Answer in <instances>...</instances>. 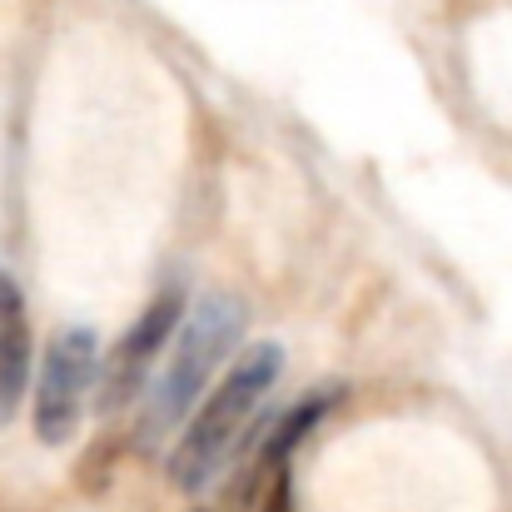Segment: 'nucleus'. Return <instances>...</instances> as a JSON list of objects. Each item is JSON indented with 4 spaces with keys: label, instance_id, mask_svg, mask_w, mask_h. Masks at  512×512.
Listing matches in <instances>:
<instances>
[{
    "label": "nucleus",
    "instance_id": "f257e3e1",
    "mask_svg": "<svg viewBox=\"0 0 512 512\" xmlns=\"http://www.w3.org/2000/svg\"><path fill=\"white\" fill-rule=\"evenodd\" d=\"M279 373H284V348L269 339L249 343L229 358V368L199 398V408L189 413V423L179 428V438L170 448L165 473H170V483L179 493H204L229 468V458L244 448L259 408L269 403Z\"/></svg>",
    "mask_w": 512,
    "mask_h": 512
},
{
    "label": "nucleus",
    "instance_id": "f03ea898",
    "mask_svg": "<svg viewBox=\"0 0 512 512\" xmlns=\"http://www.w3.org/2000/svg\"><path fill=\"white\" fill-rule=\"evenodd\" d=\"M244 299L239 294H204L179 334H174L170 363H165V378L155 383L145 413H140V428H135V443L140 448H155L165 443L174 428L189 418V408H199V398L209 393V383L219 378V368H229V358L239 353L244 339Z\"/></svg>",
    "mask_w": 512,
    "mask_h": 512
},
{
    "label": "nucleus",
    "instance_id": "7ed1b4c3",
    "mask_svg": "<svg viewBox=\"0 0 512 512\" xmlns=\"http://www.w3.org/2000/svg\"><path fill=\"white\" fill-rule=\"evenodd\" d=\"M95 383H100V339L90 329H60L40 358L35 403H30V423L45 448H65L80 433Z\"/></svg>",
    "mask_w": 512,
    "mask_h": 512
},
{
    "label": "nucleus",
    "instance_id": "20e7f679",
    "mask_svg": "<svg viewBox=\"0 0 512 512\" xmlns=\"http://www.w3.org/2000/svg\"><path fill=\"white\" fill-rule=\"evenodd\" d=\"M179 324H184V294L170 284L165 294H155L135 314V324L110 348V358H100V383H95V408L100 413H125L130 403H140V393L150 388V368L170 348Z\"/></svg>",
    "mask_w": 512,
    "mask_h": 512
},
{
    "label": "nucleus",
    "instance_id": "39448f33",
    "mask_svg": "<svg viewBox=\"0 0 512 512\" xmlns=\"http://www.w3.org/2000/svg\"><path fill=\"white\" fill-rule=\"evenodd\" d=\"M30 388V309L10 274H0V428L20 413Z\"/></svg>",
    "mask_w": 512,
    "mask_h": 512
},
{
    "label": "nucleus",
    "instance_id": "423d86ee",
    "mask_svg": "<svg viewBox=\"0 0 512 512\" xmlns=\"http://www.w3.org/2000/svg\"><path fill=\"white\" fill-rule=\"evenodd\" d=\"M264 512H294V488H289V468L264 478Z\"/></svg>",
    "mask_w": 512,
    "mask_h": 512
}]
</instances>
